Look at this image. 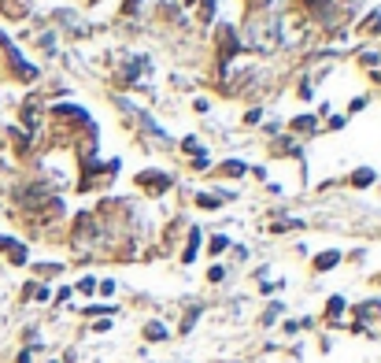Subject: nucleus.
Segmentation results:
<instances>
[{
    "instance_id": "f257e3e1",
    "label": "nucleus",
    "mask_w": 381,
    "mask_h": 363,
    "mask_svg": "<svg viewBox=\"0 0 381 363\" xmlns=\"http://www.w3.org/2000/svg\"><path fill=\"white\" fill-rule=\"evenodd\" d=\"M137 186L145 189V193H167V189H170V175H163V170H141Z\"/></svg>"
},
{
    "instance_id": "f03ea898",
    "label": "nucleus",
    "mask_w": 381,
    "mask_h": 363,
    "mask_svg": "<svg viewBox=\"0 0 381 363\" xmlns=\"http://www.w3.org/2000/svg\"><path fill=\"white\" fill-rule=\"evenodd\" d=\"M337 263H341V252H337V249H326V252H319V256L311 260V271H314V274H326V271H333Z\"/></svg>"
},
{
    "instance_id": "7ed1b4c3",
    "label": "nucleus",
    "mask_w": 381,
    "mask_h": 363,
    "mask_svg": "<svg viewBox=\"0 0 381 363\" xmlns=\"http://www.w3.org/2000/svg\"><path fill=\"white\" fill-rule=\"evenodd\" d=\"M167 337H170V330H167V323H159V319H152L145 326V341H167Z\"/></svg>"
},
{
    "instance_id": "20e7f679",
    "label": "nucleus",
    "mask_w": 381,
    "mask_h": 363,
    "mask_svg": "<svg viewBox=\"0 0 381 363\" xmlns=\"http://www.w3.org/2000/svg\"><path fill=\"white\" fill-rule=\"evenodd\" d=\"M341 312H348V301L337 293V296H330V304H326V319H330V323H337V319H341Z\"/></svg>"
},
{
    "instance_id": "39448f33",
    "label": "nucleus",
    "mask_w": 381,
    "mask_h": 363,
    "mask_svg": "<svg viewBox=\"0 0 381 363\" xmlns=\"http://www.w3.org/2000/svg\"><path fill=\"white\" fill-rule=\"evenodd\" d=\"M226 249H230V238H226V233H215L211 245H208V252H211V256H219V252H226Z\"/></svg>"
},
{
    "instance_id": "423d86ee",
    "label": "nucleus",
    "mask_w": 381,
    "mask_h": 363,
    "mask_svg": "<svg viewBox=\"0 0 381 363\" xmlns=\"http://www.w3.org/2000/svg\"><path fill=\"white\" fill-rule=\"evenodd\" d=\"M222 175H230V178H237V175H245V163H241V159H226V167H222Z\"/></svg>"
},
{
    "instance_id": "0eeeda50",
    "label": "nucleus",
    "mask_w": 381,
    "mask_h": 363,
    "mask_svg": "<svg viewBox=\"0 0 381 363\" xmlns=\"http://www.w3.org/2000/svg\"><path fill=\"white\" fill-rule=\"evenodd\" d=\"M374 182V170H355L352 175V186H370Z\"/></svg>"
},
{
    "instance_id": "6e6552de",
    "label": "nucleus",
    "mask_w": 381,
    "mask_h": 363,
    "mask_svg": "<svg viewBox=\"0 0 381 363\" xmlns=\"http://www.w3.org/2000/svg\"><path fill=\"white\" fill-rule=\"evenodd\" d=\"M78 293H96V278H93V274H85V278L78 282Z\"/></svg>"
},
{
    "instance_id": "1a4fd4ad",
    "label": "nucleus",
    "mask_w": 381,
    "mask_h": 363,
    "mask_svg": "<svg viewBox=\"0 0 381 363\" xmlns=\"http://www.w3.org/2000/svg\"><path fill=\"white\" fill-rule=\"evenodd\" d=\"M222 278H226V267H222V263H215L211 271H208V282H222Z\"/></svg>"
},
{
    "instance_id": "9d476101",
    "label": "nucleus",
    "mask_w": 381,
    "mask_h": 363,
    "mask_svg": "<svg viewBox=\"0 0 381 363\" xmlns=\"http://www.w3.org/2000/svg\"><path fill=\"white\" fill-rule=\"evenodd\" d=\"M96 293H100V296H112V293H115V282H112V278H104L100 285H96Z\"/></svg>"
},
{
    "instance_id": "9b49d317",
    "label": "nucleus",
    "mask_w": 381,
    "mask_h": 363,
    "mask_svg": "<svg viewBox=\"0 0 381 363\" xmlns=\"http://www.w3.org/2000/svg\"><path fill=\"white\" fill-rule=\"evenodd\" d=\"M93 330H96V334H107V330H112V319H100V323H93Z\"/></svg>"
}]
</instances>
